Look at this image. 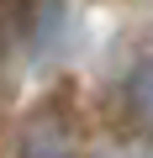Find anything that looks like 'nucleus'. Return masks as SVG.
Returning a JSON list of instances; mask_svg holds the SVG:
<instances>
[{
	"label": "nucleus",
	"mask_w": 153,
	"mask_h": 158,
	"mask_svg": "<svg viewBox=\"0 0 153 158\" xmlns=\"http://www.w3.org/2000/svg\"><path fill=\"white\" fill-rule=\"evenodd\" d=\"M16 158H79V127H74L69 95H42L21 116Z\"/></svg>",
	"instance_id": "obj_1"
},
{
	"label": "nucleus",
	"mask_w": 153,
	"mask_h": 158,
	"mask_svg": "<svg viewBox=\"0 0 153 158\" xmlns=\"http://www.w3.org/2000/svg\"><path fill=\"white\" fill-rule=\"evenodd\" d=\"M121 111L132 121V132H142L153 142V58H137L121 79Z\"/></svg>",
	"instance_id": "obj_2"
}]
</instances>
